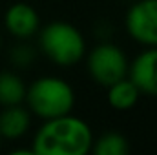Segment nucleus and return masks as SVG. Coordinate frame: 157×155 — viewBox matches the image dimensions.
I'll return each mask as SVG.
<instances>
[{
  "label": "nucleus",
  "instance_id": "obj_7",
  "mask_svg": "<svg viewBox=\"0 0 157 155\" xmlns=\"http://www.w3.org/2000/svg\"><path fill=\"white\" fill-rule=\"evenodd\" d=\"M4 24H6V29L9 31V35H13L18 40H28L39 33L40 17L31 4L17 2L6 9Z\"/></svg>",
  "mask_w": 157,
  "mask_h": 155
},
{
  "label": "nucleus",
  "instance_id": "obj_9",
  "mask_svg": "<svg viewBox=\"0 0 157 155\" xmlns=\"http://www.w3.org/2000/svg\"><path fill=\"white\" fill-rule=\"evenodd\" d=\"M106 89H108V97H106L108 104L113 110H119V112L132 110L139 102V97H141V91L137 89V86L128 77L110 84Z\"/></svg>",
  "mask_w": 157,
  "mask_h": 155
},
{
  "label": "nucleus",
  "instance_id": "obj_8",
  "mask_svg": "<svg viewBox=\"0 0 157 155\" xmlns=\"http://www.w3.org/2000/svg\"><path fill=\"white\" fill-rule=\"evenodd\" d=\"M31 126V112L22 104L4 106L0 113V137L2 139H20L28 133Z\"/></svg>",
  "mask_w": 157,
  "mask_h": 155
},
{
  "label": "nucleus",
  "instance_id": "obj_10",
  "mask_svg": "<svg viewBox=\"0 0 157 155\" xmlns=\"http://www.w3.org/2000/svg\"><path fill=\"white\" fill-rule=\"evenodd\" d=\"M26 84L15 71H0V106L22 104L26 99Z\"/></svg>",
  "mask_w": 157,
  "mask_h": 155
},
{
  "label": "nucleus",
  "instance_id": "obj_13",
  "mask_svg": "<svg viewBox=\"0 0 157 155\" xmlns=\"http://www.w3.org/2000/svg\"><path fill=\"white\" fill-rule=\"evenodd\" d=\"M0 47H2V37H0Z\"/></svg>",
  "mask_w": 157,
  "mask_h": 155
},
{
  "label": "nucleus",
  "instance_id": "obj_5",
  "mask_svg": "<svg viewBox=\"0 0 157 155\" xmlns=\"http://www.w3.org/2000/svg\"><path fill=\"white\" fill-rule=\"evenodd\" d=\"M126 33L144 47H157V0H137L126 11Z\"/></svg>",
  "mask_w": 157,
  "mask_h": 155
},
{
  "label": "nucleus",
  "instance_id": "obj_1",
  "mask_svg": "<svg viewBox=\"0 0 157 155\" xmlns=\"http://www.w3.org/2000/svg\"><path fill=\"white\" fill-rule=\"evenodd\" d=\"M93 131L78 117L60 115L46 119L35 133L31 150L35 155H86L91 152Z\"/></svg>",
  "mask_w": 157,
  "mask_h": 155
},
{
  "label": "nucleus",
  "instance_id": "obj_4",
  "mask_svg": "<svg viewBox=\"0 0 157 155\" xmlns=\"http://www.w3.org/2000/svg\"><path fill=\"white\" fill-rule=\"evenodd\" d=\"M88 73L99 86L108 88L110 84L128 77V59L117 44L110 40L99 42L93 49L86 51Z\"/></svg>",
  "mask_w": 157,
  "mask_h": 155
},
{
  "label": "nucleus",
  "instance_id": "obj_2",
  "mask_svg": "<svg viewBox=\"0 0 157 155\" xmlns=\"http://www.w3.org/2000/svg\"><path fill=\"white\" fill-rule=\"evenodd\" d=\"M28 110L40 119H55L71 113L75 106V91L68 80L53 75L39 77L26 88Z\"/></svg>",
  "mask_w": 157,
  "mask_h": 155
},
{
  "label": "nucleus",
  "instance_id": "obj_12",
  "mask_svg": "<svg viewBox=\"0 0 157 155\" xmlns=\"http://www.w3.org/2000/svg\"><path fill=\"white\" fill-rule=\"evenodd\" d=\"M37 60V49L28 42H18L9 49V62L17 70H28Z\"/></svg>",
  "mask_w": 157,
  "mask_h": 155
},
{
  "label": "nucleus",
  "instance_id": "obj_3",
  "mask_svg": "<svg viewBox=\"0 0 157 155\" xmlns=\"http://www.w3.org/2000/svg\"><path fill=\"white\" fill-rule=\"evenodd\" d=\"M39 49L57 66H75L86 55L84 35L70 22L55 20L39 29Z\"/></svg>",
  "mask_w": 157,
  "mask_h": 155
},
{
  "label": "nucleus",
  "instance_id": "obj_14",
  "mask_svg": "<svg viewBox=\"0 0 157 155\" xmlns=\"http://www.w3.org/2000/svg\"><path fill=\"white\" fill-rule=\"evenodd\" d=\"M0 141H2V137H0Z\"/></svg>",
  "mask_w": 157,
  "mask_h": 155
},
{
  "label": "nucleus",
  "instance_id": "obj_11",
  "mask_svg": "<svg viewBox=\"0 0 157 155\" xmlns=\"http://www.w3.org/2000/svg\"><path fill=\"white\" fill-rule=\"evenodd\" d=\"M91 152L95 155H128L130 153V142L119 131H106L97 141L93 139Z\"/></svg>",
  "mask_w": 157,
  "mask_h": 155
},
{
  "label": "nucleus",
  "instance_id": "obj_6",
  "mask_svg": "<svg viewBox=\"0 0 157 155\" xmlns=\"http://www.w3.org/2000/svg\"><path fill=\"white\" fill-rule=\"evenodd\" d=\"M128 78L141 95L157 97V47H146L128 64Z\"/></svg>",
  "mask_w": 157,
  "mask_h": 155
}]
</instances>
